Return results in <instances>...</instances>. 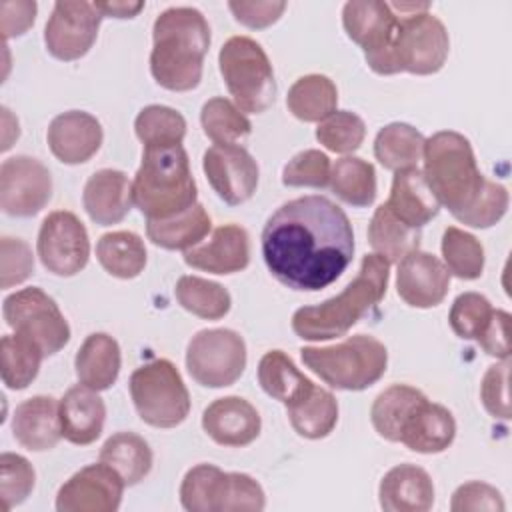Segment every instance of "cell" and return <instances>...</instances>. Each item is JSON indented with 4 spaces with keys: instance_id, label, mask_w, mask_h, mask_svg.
I'll return each mask as SVG.
<instances>
[{
    "instance_id": "6da1fadb",
    "label": "cell",
    "mask_w": 512,
    "mask_h": 512,
    "mask_svg": "<svg viewBox=\"0 0 512 512\" xmlns=\"http://www.w3.org/2000/svg\"><path fill=\"white\" fill-rule=\"evenodd\" d=\"M260 240L270 274L300 292L330 286L354 256V230L346 212L318 194L282 204L266 220Z\"/></svg>"
},
{
    "instance_id": "7a4b0ae2",
    "label": "cell",
    "mask_w": 512,
    "mask_h": 512,
    "mask_svg": "<svg viewBox=\"0 0 512 512\" xmlns=\"http://www.w3.org/2000/svg\"><path fill=\"white\" fill-rule=\"evenodd\" d=\"M424 178L448 212L470 228H490L508 210V190L488 180L476 164L470 140L454 130H440L424 142Z\"/></svg>"
},
{
    "instance_id": "3957f363",
    "label": "cell",
    "mask_w": 512,
    "mask_h": 512,
    "mask_svg": "<svg viewBox=\"0 0 512 512\" xmlns=\"http://www.w3.org/2000/svg\"><path fill=\"white\" fill-rule=\"evenodd\" d=\"M150 72L156 84L172 92L194 90L202 80L204 56L210 48V26L192 6H172L152 26Z\"/></svg>"
},
{
    "instance_id": "277c9868",
    "label": "cell",
    "mask_w": 512,
    "mask_h": 512,
    "mask_svg": "<svg viewBox=\"0 0 512 512\" xmlns=\"http://www.w3.org/2000/svg\"><path fill=\"white\" fill-rule=\"evenodd\" d=\"M390 264L378 254H366L356 278L322 304L302 306L292 316V330L298 338L320 342L348 334V330L380 304L386 294Z\"/></svg>"
},
{
    "instance_id": "5b68a950",
    "label": "cell",
    "mask_w": 512,
    "mask_h": 512,
    "mask_svg": "<svg viewBox=\"0 0 512 512\" xmlns=\"http://www.w3.org/2000/svg\"><path fill=\"white\" fill-rule=\"evenodd\" d=\"M196 182L182 144L144 146L132 180L134 206L146 220L172 218L196 204Z\"/></svg>"
},
{
    "instance_id": "8992f818",
    "label": "cell",
    "mask_w": 512,
    "mask_h": 512,
    "mask_svg": "<svg viewBox=\"0 0 512 512\" xmlns=\"http://www.w3.org/2000/svg\"><path fill=\"white\" fill-rule=\"evenodd\" d=\"M302 362L330 388L360 392L376 384L388 366L386 346L366 334H354L334 346H306L300 350Z\"/></svg>"
},
{
    "instance_id": "52a82bcc",
    "label": "cell",
    "mask_w": 512,
    "mask_h": 512,
    "mask_svg": "<svg viewBox=\"0 0 512 512\" xmlns=\"http://www.w3.org/2000/svg\"><path fill=\"white\" fill-rule=\"evenodd\" d=\"M220 74L234 104L248 114L266 112L276 100L274 70L264 48L250 36L228 38L218 54Z\"/></svg>"
},
{
    "instance_id": "ba28073f",
    "label": "cell",
    "mask_w": 512,
    "mask_h": 512,
    "mask_svg": "<svg viewBox=\"0 0 512 512\" xmlns=\"http://www.w3.org/2000/svg\"><path fill=\"white\" fill-rule=\"evenodd\" d=\"M180 504L188 512H260L266 506V494L244 472L196 464L182 478Z\"/></svg>"
},
{
    "instance_id": "9c48e42d",
    "label": "cell",
    "mask_w": 512,
    "mask_h": 512,
    "mask_svg": "<svg viewBox=\"0 0 512 512\" xmlns=\"http://www.w3.org/2000/svg\"><path fill=\"white\" fill-rule=\"evenodd\" d=\"M390 8L398 16V26L388 54V76L398 72L428 76L442 70L450 50L448 30L442 20L430 14L428 8L416 12H404L392 4Z\"/></svg>"
},
{
    "instance_id": "30bf717a",
    "label": "cell",
    "mask_w": 512,
    "mask_h": 512,
    "mask_svg": "<svg viewBox=\"0 0 512 512\" xmlns=\"http://www.w3.org/2000/svg\"><path fill=\"white\" fill-rule=\"evenodd\" d=\"M138 416L154 428H174L190 412V394L178 368L166 358L138 366L128 382Z\"/></svg>"
},
{
    "instance_id": "8fae6325",
    "label": "cell",
    "mask_w": 512,
    "mask_h": 512,
    "mask_svg": "<svg viewBox=\"0 0 512 512\" xmlns=\"http://www.w3.org/2000/svg\"><path fill=\"white\" fill-rule=\"evenodd\" d=\"M186 368L200 386H232L246 368V342L236 330L204 328L186 346Z\"/></svg>"
},
{
    "instance_id": "7c38bea8",
    "label": "cell",
    "mask_w": 512,
    "mask_h": 512,
    "mask_svg": "<svg viewBox=\"0 0 512 512\" xmlns=\"http://www.w3.org/2000/svg\"><path fill=\"white\" fill-rule=\"evenodd\" d=\"M2 314L6 324L36 342L44 356L60 352L70 340V326L56 300L38 286L8 294L2 304Z\"/></svg>"
},
{
    "instance_id": "4fadbf2b",
    "label": "cell",
    "mask_w": 512,
    "mask_h": 512,
    "mask_svg": "<svg viewBox=\"0 0 512 512\" xmlns=\"http://www.w3.org/2000/svg\"><path fill=\"white\" fill-rule=\"evenodd\" d=\"M36 252L42 266L54 276H76L86 268L90 258L86 226L74 212H50L40 224Z\"/></svg>"
},
{
    "instance_id": "5bb4252c",
    "label": "cell",
    "mask_w": 512,
    "mask_h": 512,
    "mask_svg": "<svg viewBox=\"0 0 512 512\" xmlns=\"http://www.w3.org/2000/svg\"><path fill=\"white\" fill-rule=\"evenodd\" d=\"M342 26L348 38L364 52L372 72L388 76V54L398 26V16L388 2L352 0L342 8Z\"/></svg>"
},
{
    "instance_id": "9a60e30c",
    "label": "cell",
    "mask_w": 512,
    "mask_h": 512,
    "mask_svg": "<svg viewBox=\"0 0 512 512\" xmlns=\"http://www.w3.org/2000/svg\"><path fill=\"white\" fill-rule=\"evenodd\" d=\"M52 198L50 170L32 156H12L0 166V208L8 216L30 218Z\"/></svg>"
},
{
    "instance_id": "2e32d148",
    "label": "cell",
    "mask_w": 512,
    "mask_h": 512,
    "mask_svg": "<svg viewBox=\"0 0 512 512\" xmlns=\"http://www.w3.org/2000/svg\"><path fill=\"white\" fill-rule=\"evenodd\" d=\"M102 18L94 2H56L44 28L46 50L62 62L82 58L96 42Z\"/></svg>"
},
{
    "instance_id": "e0dca14e",
    "label": "cell",
    "mask_w": 512,
    "mask_h": 512,
    "mask_svg": "<svg viewBox=\"0 0 512 512\" xmlns=\"http://www.w3.org/2000/svg\"><path fill=\"white\" fill-rule=\"evenodd\" d=\"M124 480L108 464H88L74 472L56 494L58 512H116Z\"/></svg>"
},
{
    "instance_id": "ac0fdd59",
    "label": "cell",
    "mask_w": 512,
    "mask_h": 512,
    "mask_svg": "<svg viewBox=\"0 0 512 512\" xmlns=\"http://www.w3.org/2000/svg\"><path fill=\"white\" fill-rule=\"evenodd\" d=\"M202 170L228 206H238L250 200L258 186V164L244 146H210L202 158Z\"/></svg>"
},
{
    "instance_id": "d6986e66",
    "label": "cell",
    "mask_w": 512,
    "mask_h": 512,
    "mask_svg": "<svg viewBox=\"0 0 512 512\" xmlns=\"http://www.w3.org/2000/svg\"><path fill=\"white\" fill-rule=\"evenodd\" d=\"M450 288V272L444 262L424 250H412L398 262L396 292L412 308L438 306Z\"/></svg>"
},
{
    "instance_id": "ffe728a7",
    "label": "cell",
    "mask_w": 512,
    "mask_h": 512,
    "mask_svg": "<svg viewBox=\"0 0 512 512\" xmlns=\"http://www.w3.org/2000/svg\"><path fill=\"white\" fill-rule=\"evenodd\" d=\"M46 140L50 152L62 164L88 162L102 146L104 132L96 116L84 110H68L52 118Z\"/></svg>"
},
{
    "instance_id": "44dd1931",
    "label": "cell",
    "mask_w": 512,
    "mask_h": 512,
    "mask_svg": "<svg viewBox=\"0 0 512 512\" xmlns=\"http://www.w3.org/2000/svg\"><path fill=\"white\" fill-rule=\"evenodd\" d=\"M456 438V420L452 412L422 396L406 414L398 442L418 454H440Z\"/></svg>"
},
{
    "instance_id": "7402d4cb",
    "label": "cell",
    "mask_w": 512,
    "mask_h": 512,
    "mask_svg": "<svg viewBox=\"0 0 512 512\" xmlns=\"http://www.w3.org/2000/svg\"><path fill=\"white\" fill-rule=\"evenodd\" d=\"M202 428L216 444L242 448L258 438L262 420L258 410L246 398L224 396L204 408Z\"/></svg>"
},
{
    "instance_id": "603a6c76",
    "label": "cell",
    "mask_w": 512,
    "mask_h": 512,
    "mask_svg": "<svg viewBox=\"0 0 512 512\" xmlns=\"http://www.w3.org/2000/svg\"><path fill=\"white\" fill-rule=\"evenodd\" d=\"M184 262L210 274L242 272L250 264V236L238 224L218 226L210 240L184 252Z\"/></svg>"
},
{
    "instance_id": "cb8c5ba5",
    "label": "cell",
    "mask_w": 512,
    "mask_h": 512,
    "mask_svg": "<svg viewBox=\"0 0 512 512\" xmlns=\"http://www.w3.org/2000/svg\"><path fill=\"white\" fill-rule=\"evenodd\" d=\"M12 436L30 452L52 450L62 438L60 400L38 394L20 402L12 416Z\"/></svg>"
},
{
    "instance_id": "d4e9b609",
    "label": "cell",
    "mask_w": 512,
    "mask_h": 512,
    "mask_svg": "<svg viewBox=\"0 0 512 512\" xmlns=\"http://www.w3.org/2000/svg\"><path fill=\"white\" fill-rule=\"evenodd\" d=\"M82 204L92 222L100 226L118 224L134 206L132 182L122 170L102 168L86 180Z\"/></svg>"
},
{
    "instance_id": "484cf974",
    "label": "cell",
    "mask_w": 512,
    "mask_h": 512,
    "mask_svg": "<svg viewBox=\"0 0 512 512\" xmlns=\"http://www.w3.org/2000/svg\"><path fill=\"white\" fill-rule=\"evenodd\" d=\"M378 500L386 512H426L434 504V482L424 468L398 464L382 476Z\"/></svg>"
},
{
    "instance_id": "4316f807",
    "label": "cell",
    "mask_w": 512,
    "mask_h": 512,
    "mask_svg": "<svg viewBox=\"0 0 512 512\" xmlns=\"http://www.w3.org/2000/svg\"><path fill=\"white\" fill-rule=\"evenodd\" d=\"M106 420V404L96 390L76 384L60 398L62 438L76 446H88L98 440Z\"/></svg>"
},
{
    "instance_id": "83f0119b",
    "label": "cell",
    "mask_w": 512,
    "mask_h": 512,
    "mask_svg": "<svg viewBox=\"0 0 512 512\" xmlns=\"http://www.w3.org/2000/svg\"><path fill=\"white\" fill-rule=\"evenodd\" d=\"M384 204L400 222L418 230L440 212V202L432 194L418 166L394 172L390 196Z\"/></svg>"
},
{
    "instance_id": "f1b7e54d",
    "label": "cell",
    "mask_w": 512,
    "mask_h": 512,
    "mask_svg": "<svg viewBox=\"0 0 512 512\" xmlns=\"http://www.w3.org/2000/svg\"><path fill=\"white\" fill-rule=\"evenodd\" d=\"M122 366V354L118 342L106 332H94L86 336L76 352L74 368L80 384L102 392L114 386Z\"/></svg>"
},
{
    "instance_id": "f546056e",
    "label": "cell",
    "mask_w": 512,
    "mask_h": 512,
    "mask_svg": "<svg viewBox=\"0 0 512 512\" xmlns=\"http://www.w3.org/2000/svg\"><path fill=\"white\" fill-rule=\"evenodd\" d=\"M212 230V220L204 206L196 202L188 210L164 218V220H146V236L152 244L164 250H190L200 244Z\"/></svg>"
},
{
    "instance_id": "4dcf8cb0",
    "label": "cell",
    "mask_w": 512,
    "mask_h": 512,
    "mask_svg": "<svg viewBox=\"0 0 512 512\" xmlns=\"http://www.w3.org/2000/svg\"><path fill=\"white\" fill-rule=\"evenodd\" d=\"M258 382L268 396L282 402L286 408L308 396L316 386L282 350H270L260 358Z\"/></svg>"
},
{
    "instance_id": "1f68e13d",
    "label": "cell",
    "mask_w": 512,
    "mask_h": 512,
    "mask_svg": "<svg viewBox=\"0 0 512 512\" xmlns=\"http://www.w3.org/2000/svg\"><path fill=\"white\" fill-rule=\"evenodd\" d=\"M98 460L108 464L126 486L140 484L152 470V448L136 432H116L100 448Z\"/></svg>"
},
{
    "instance_id": "d6a6232c",
    "label": "cell",
    "mask_w": 512,
    "mask_h": 512,
    "mask_svg": "<svg viewBox=\"0 0 512 512\" xmlns=\"http://www.w3.org/2000/svg\"><path fill=\"white\" fill-rule=\"evenodd\" d=\"M96 258L110 276L132 280L140 276L146 266V246L136 232L116 230L100 236L96 242Z\"/></svg>"
},
{
    "instance_id": "836d02e7",
    "label": "cell",
    "mask_w": 512,
    "mask_h": 512,
    "mask_svg": "<svg viewBox=\"0 0 512 512\" xmlns=\"http://www.w3.org/2000/svg\"><path fill=\"white\" fill-rule=\"evenodd\" d=\"M422 234L400 222L386 204H380L368 224V242L374 254L382 256L388 264L400 262L406 254L420 248Z\"/></svg>"
},
{
    "instance_id": "e575fe53",
    "label": "cell",
    "mask_w": 512,
    "mask_h": 512,
    "mask_svg": "<svg viewBox=\"0 0 512 512\" xmlns=\"http://www.w3.org/2000/svg\"><path fill=\"white\" fill-rule=\"evenodd\" d=\"M426 138L406 122H392L380 128L374 138L376 160L392 172L416 168L422 160Z\"/></svg>"
},
{
    "instance_id": "d590c367",
    "label": "cell",
    "mask_w": 512,
    "mask_h": 512,
    "mask_svg": "<svg viewBox=\"0 0 512 512\" xmlns=\"http://www.w3.org/2000/svg\"><path fill=\"white\" fill-rule=\"evenodd\" d=\"M338 90L324 74H306L298 78L286 96V106L302 122H322L336 112Z\"/></svg>"
},
{
    "instance_id": "8d00e7d4",
    "label": "cell",
    "mask_w": 512,
    "mask_h": 512,
    "mask_svg": "<svg viewBox=\"0 0 512 512\" xmlns=\"http://www.w3.org/2000/svg\"><path fill=\"white\" fill-rule=\"evenodd\" d=\"M292 428L308 440L326 438L338 422V402L326 388L314 386L308 396L286 408Z\"/></svg>"
},
{
    "instance_id": "74e56055",
    "label": "cell",
    "mask_w": 512,
    "mask_h": 512,
    "mask_svg": "<svg viewBox=\"0 0 512 512\" xmlns=\"http://www.w3.org/2000/svg\"><path fill=\"white\" fill-rule=\"evenodd\" d=\"M328 186L342 202L364 208L376 200V170L368 160L344 156L334 162Z\"/></svg>"
},
{
    "instance_id": "f35d334b",
    "label": "cell",
    "mask_w": 512,
    "mask_h": 512,
    "mask_svg": "<svg viewBox=\"0 0 512 512\" xmlns=\"http://www.w3.org/2000/svg\"><path fill=\"white\" fill-rule=\"evenodd\" d=\"M200 124L204 134L218 146H240L252 134V124L246 114L224 96L204 102Z\"/></svg>"
},
{
    "instance_id": "ab89813d",
    "label": "cell",
    "mask_w": 512,
    "mask_h": 512,
    "mask_svg": "<svg viewBox=\"0 0 512 512\" xmlns=\"http://www.w3.org/2000/svg\"><path fill=\"white\" fill-rule=\"evenodd\" d=\"M2 380L10 390L28 388L38 376L40 364L46 358L42 348L30 338L14 332L4 334L0 342Z\"/></svg>"
},
{
    "instance_id": "60d3db41",
    "label": "cell",
    "mask_w": 512,
    "mask_h": 512,
    "mask_svg": "<svg viewBox=\"0 0 512 512\" xmlns=\"http://www.w3.org/2000/svg\"><path fill=\"white\" fill-rule=\"evenodd\" d=\"M174 294L186 312L204 320H220L232 306L230 292L222 284L200 276H180Z\"/></svg>"
},
{
    "instance_id": "b9f144b4",
    "label": "cell",
    "mask_w": 512,
    "mask_h": 512,
    "mask_svg": "<svg viewBox=\"0 0 512 512\" xmlns=\"http://www.w3.org/2000/svg\"><path fill=\"white\" fill-rule=\"evenodd\" d=\"M422 396H426L422 390L408 384H392L382 390L370 408V420L378 436L388 442H398L400 426L406 414Z\"/></svg>"
},
{
    "instance_id": "7bdbcfd3",
    "label": "cell",
    "mask_w": 512,
    "mask_h": 512,
    "mask_svg": "<svg viewBox=\"0 0 512 512\" xmlns=\"http://www.w3.org/2000/svg\"><path fill=\"white\" fill-rule=\"evenodd\" d=\"M442 258L450 276L460 280H476L484 272V248L480 240L458 228L448 226L442 234Z\"/></svg>"
},
{
    "instance_id": "ee69618b",
    "label": "cell",
    "mask_w": 512,
    "mask_h": 512,
    "mask_svg": "<svg viewBox=\"0 0 512 512\" xmlns=\"http://www.w3.org/2000/svg\"><path fill=\"white\" fill-rule=\"evenodd\" d=\"M134 132L142 146L182 144L186 136V120L178 110L170 106L150 104L138 112L134 120Z\"/></svg>"
},
{
    "instance_id": "f6af8a7d",
    "label": "cell",
    "mask_w": 512,
    "mask_h": 512,
    "mask_svg": "<svg viewBox=\"0 0 512 512\" xmlns=\"http://www.w3.org/2000/svg\"><path fill=\"white\" fill-rule=\"evenodd\" d=\"M366 136L364 120L350 110H336L316 128V140L330 152L350 154L358 150Z\"/></svg>"
},
{
    "instance_id": "bcb514c9",
    "label": "cell",
    "mask_w": 512,
    "mask_h": 512,
    "mask_svg": "<svg viewBox=\"0 0 512 512\" xmlns=\"http://www.w3.org/2000/svg\"><path fill=\"white\" fill-rule=\"evenodd\" d=\"M494 306L484 294L478 292H462L456 296L452 302L448 322L452 332L462 338V340H478L484 330L488 328L492 316H494Z\"/></svg>"
},
{
    "instance_id": "7dc6e473",
    "label": "cell",
    "mask_w": 512,
    "mask_h": 512,
    "mask_svg": "<svg viewBox=\"0 0 512 512\" xmlns=\"http://www.w3.org/2000/svg\"><path fill=\"white\" fill-rule=\"evenodd\" d=\"M36 484V472L32 464L14 452H4L0 456V500L2 510L8 512L22 504Z\"/></svg>"
},
{
    "instance_id": "c3c4849f",
    "label": "cell",
    "mask_w": 512,
    "mask_h": 512,
    "mask_svg": "<svg viewBox=\"0 0 512 512\" xmlns=\"http://www.w3.org/2000/svg\"><path fill=\"white\" fill-rule=\"evenodd\" d=\"M332 164L320 150H302L282 168V184L290 188H326L330 184Z\"/></svg>"
},
{
    "instance_id": "681fc988",
    "label": "cell",
    "mask_w": 512,
    "mask_h": 512,
    "mask_svg": "<svg viewBox=\"0 0 512 512\" xmlns=\"http://www.w3.org/2000/svg\"><path fill=\"white\" fill-rule=\"evenodd\" d=\"M0 286L12 288L22 284L34 272V256L22 238L2 236L0 240Z\"/></svg>"
},
{
    "instance_id": "f907efd6",
    "label": "cell",
    "mask_w": 512,
    "mask_h": 512,
    "mask_svg": "<svg viewBox=\"0 0 512 512\" xmlns=\"http://www.w3.org/2000/svg\"><path fill=\"white\" fill-rule=\"evenodd\" d=\"M508 368L510 358L492 364L480 384V400L486 412L492 418L508 420L510 418V402H508Z\"/></svg>"
},
{
    "instance_id": "816d5d0a",
    "label": "cell",
    "mask_w": 512,
    "mask_h": 512,
    "mask_svg": "<svg viewBox=\"0 0 512 512\" xmlns=\"http://www.w3.org/2000/svg\"><path fill=\"white\" fill-rule=\"evenodd\" d=\"M506 508L504 504V498L502 494L486 484V482H478V480H472V482H466V484H460L454 494H452V500H450V510L452 512H468V510H488V512H502Z\"/></svg>"
},
{
    "instance_id": "f5cc1de1",
    "label": "cell",
    "mask_w": 512,
    "mask_h": 512,
    "mask_svg": "<svg viewBox=\"0 0 512 512\" xmlns=\"http://www.w3.org/2000/svg\"><path fill=\"white\" fill-rule=\"evenodd\" d=\"M230 12L234 14L236 22L254 28V30H262L272 26L274 22H278V18L284 14L286 10V2H276V0H256V2H228Z\"/></svg>"
},
{
    "instance_id": "db71d44e",
    "label": "cell",
    "mask_w": 512,
    "mask_h": 512,
    "mask_svg": "<svg viewBox=\"0 0 512 512\" xmlns=\"http://www.w3.org/2000/svg\"><path fill=\"white\" fill-rule=\"evenodd\" d=\"M34 0H2L0 2V32L4 40L22 36L36 20Z\"/></svg>"
},
{
    "instance_id": "11a10c76",
    "label": "cell",
    "mask_w": 512,
    "mask_h": 512,
    "mask_svg": "<svg viewBox=\"0 0 512 512\" xmlns=\"http://www.w3.org/2000/svg\"><path fill=\"white\" fill-rule=\"evenodd\" d=\"M510 314L504 310H494V316L484 330V334L476 340V344L494 358L506 360L510 358Z\"/></svg>"
},
{
    "instance_id": "9f6ffc18",
    "label": "cell",
    "mask_w": 512,
    "mask_h": 512,
    "mask_svg": "<svg viewBox=\"0 0 512 512\" xmlns=\"http://www.w3.org/2000/svg\"><path fill=\"white\" fill-rule=\"evenodd\" d=\"M98 12L106 18H134L142 8L144 2H120V0H108V2H94Z\"/></svg>"
}]
</instances>
